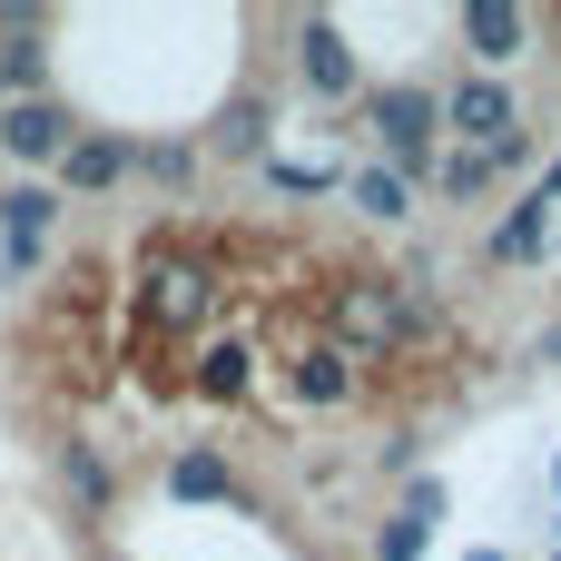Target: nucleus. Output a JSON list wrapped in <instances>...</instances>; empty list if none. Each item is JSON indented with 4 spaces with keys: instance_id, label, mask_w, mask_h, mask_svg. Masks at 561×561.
I'll return each mask as SVG.
<instances>
[{
    "instance_id": "obj_1",
    "label": "nucleus",
    "mask_w": 561,
    "mask_h": 561,
    "mask_svg": "<svg viewBox=\"0 0 561 561\" xmlns=\"http://www.w3.org/2000/svg\"><path fill=\"white\" fill-rule=\"evenodd\" d=\"M365 118L385 128L394 178H434V128H444V99L434 89H385V99H365Z\"/></svg>"
},
{
    "instance_id": "obj_2",
    "label": "nucleus",
    "mask_w": 561,
    "mask_h": 561,
    "mask_svg": "<svg viewBox=\"0 0 561 561\" xmlns=\"http://www.w3.org/2000/svg\"><path fill=\"white\" fill-rule=\"evenodd\" d=\"M59 207H69V197H59L49 178H20V187L0 197V256H10V276H30V266H39V247H49Z\"/></svg>"
},
{
    "instance_id": "obj_3",
    "label": "nucleus",
    "mask_w": 561,
    "mask_h": 561,
    "mask_svg": "<svg viewBox=\"0 0 561 561\" xmlns=\"http://www.w3.org/2000/svg\"><path fill=\"white\" fill-rule=\"evenodd\" d=\"M69 138H79V118H69L59 99H10V108H0V148H10L20 168H49V158H69Z\"/></svg>"
},
{
    "instance_id": "obj_4",
    "label": "nucleus",
    "mask_w": 561,
    "mask_h": 561,
    "mask_svg": "<svg viewBox=\"0 0 561 561\" xmlns=\"http://www.w3.org/2000/svg\"><path fill=\"white\" fill-rule=\"evenodd\" d=\"M444 128H463L473 148H503L523 118H513V89H503V79H454V89H444Z\"/></svg>"
},
{
    "instance_id": "obj_5",
    "label": "nucleus",
    "mask_w": 561,
    "mask_h": 561,
    "mask_svg": "<svg viewBox=\"0 0 561 561\" xmlns=\"http://www.w3.org/2000/svg\"><path fill=\"white\" fill-rule=\"evenodd\" d=\"M355 385H365V375H355L345 345H296V355H286V394L316 404V414H325V404H355Z\"/></svg>"
},
{
    "instance_id": "obj_6",
    "label": "nucleus",
    "mask_w": 561,
    "mask_h": 561,
    "mask_svg": "<svg viewBox=\"0 0 561 561\" xmlns=\"http://www.w3.org/2000/svg\"><path fill=\"white\" fill-rule=\"evenodd\" d=\"M128 168H138V148H128V138L79 128V138H69V158H59V197H99V187H118Z\"/></svg>"
},
{
    "instance_id": "obj_7",
    "label": "nucleus",
    "mask_w": 561,
    "mask_h": 561,
    "mask_svg": "<svg viewBox=\"0 0 561 561\" xmlns=\"http://www.w3.org/2000/svg\"><path fill=\"white\" fill-rule=\"evenodd\" d=\"M296 59H306V79H316L325 99H355V59H345V39H335L325 20H296Z\"/></svg>"
},
{
    "instance_id": "obj_8",
    "label": "nucleus",
    "mask_w": 561,
    "mask_h": 561,
    "mask_svg": "<svg viewBox=\"0 0 561 561\" xmlns=\"http://www.w3.org/2000/svg\"><path fill=\"white\" fill-rule=\"evenodd\" d=\"M463 39H473L483 59H513V49L533 39V20H523V10H503V0H473V10H463Z\"/></svg>"
},
{
    "instance_id": "obj_9",
    "label": "nucleus",
    "mask_w": 561,
    "mask_h": 561,
    "mask_svg": "<svg viewBox=\"0 0 561 561\" xmlns=\"http://www.w3.org/2000/svg\"><path fill=\"white\" fill-rule=\"evenodd\" d=\"M345 197H355V217H375V227L414 217V207H404V178H394V168H355V178H345Z\"/></svg>"
},
{
    "instance_id": "obj_10",
    "label": "nucleus",
    "mask_w": 561,
    "mask_h": 561,
    "mask_svg": "<svg viewBox=\"0 0 561 561\" xmlns=\"http://www.w3.org/2000/svg\"><path fill=\"white\" fill-rule=\"evenodd\" d=\"M168 493H178V503H227L237 473H227L217 454H178V463H168Z\"/></svg>"
},
{
    "instance_id": "obj_11",
    "label": "nucleus",
    "mask_w": 561,
    "mask_h": 561,
    "mask_svg": "<svg viewBox=\"0 0 561 561\" xmlns=\"http://www.w3.org/2000/svg\"><path fill=\"white\" fill-rule=\"evenodd\" d=\"M266 148V99L247 89V99H227V118H217V158H256Z\"/></svg>"
},
{
    "instance_id": "obj_12",
    "label": "nucleus",
    "mask_w": 561,
    "mask_h": 561,
    "mask_svg": "<svg viewBox=\"0 0 561 561\" xmlns=\"http://www.w3.org/2000/svg\"><path fill=\"white\" fill-rule=\"evenodd\" d=\"M39 79H49V69H39V39H30V30H0V89H10V99H49Z\"/></svg>"
},
{
    "instance_id": "obj_13",
    "label": "nucleus",
    "mask_w": 561,
    "mask_h": 561,
    "mask_svg": "<svg viewBox=\"0 0 561 561\" xmlns=\"http://www.w3.org/2000/svg\"><path fill=\"white\" fill-rule=\"evenodd\" d=\"M493 256H503V266H523V256H542V197H523V207H513V217L493 227Z\"/></svg>"
},
{
    "instance_id": "obj_14",
    "label": "nucleus",
    "mask_w": 561,
    "mask_h": 561,
    "mask_svg": "<svg viewBox=\"0 0 561 561\" xmlns=\"http://www.w3.org/2000/svg\"><path fill=\"white\" fill-rule=\"evenodd\" d=\"M187 385H197L207 404H237V394H247V355H237V345H217L207 365H187Z\"/></svg>"
},
{
    "instance_id": "obj_15",
    "label": "nucleus",
    "mask_w": 561,
    "mask_h": 561,
    "mask_svg": "<svg viewBox=\"0 0 561 561\" xmlns=\"http://www.w3.org/2000/svg\"><path fill=\"white\" fill-rule=\"evenodd\" d=\"M434 187H444V197H473V187H493V148H454V158H434Z\"/></svg>"
},
{
    "instance_id": "obj_16",
    "label": "nucleus",
    "mask_w": 561,
    "mask_h": 561,
    "mask_svg": "<svg viewBox=\"0 0 561 561\" xmlns=\"http://www.w3.org/2000/svg\"><path fill=\"white\" fill-rule=\"evenodd\" d=\"M59 463H69V483H79V503H89V513H99V503H108V473H99V454H79V444H69V454H59Z\"/></svg>"
},
{
    "instance_id": "obj_17",
    "label": "nucleus",
    "mask_w": 561,
    "mask_h": 561,
    "mask_svg": "<svg viewBox=\"0 0 561 561\" xmlns=\"http://www.w3.org/2000/svg\"><path fill=\"white\" fill-rule=\"evenodd\" d=\"M552 187H561V168H552ZM552 187H542V197H552Z\"/></svg>"
},
{
    "instance_id": "obj_18",
    "label": "nucleus",
    "mask_w": 561,
    "mask_h": 561,
    "mask_svg": "<svg viewBox=\"0 0 561 561\" xmlns=\"http://www.w3.org/2000/svg\"><path fill=\"white\" fill-rule=\"evenodd\" d=\"M552 355H561V325H552Z\"/></svg>"
},
{
    "instance_id": "obj_19",
    "label": "nucleus",
    "mask_w": 561,
    "mask_h": 561,
    "mask_svg": "<svg viewBox=\"0 0 561 561\" xmlns=\"http://www.w3.org/2000/svg\"><path fill=\"white\" fill-rule=\"evenodd\" d=\"M0 108H10V89H0Z\"/></svg>"
}]
</instances>
